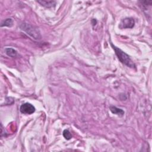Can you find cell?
I'll list each match as a JSON object with an SVG mask.
<instances>
[{"mask_svg": "<svg viewBox=\"0 0 152 152\" xmlns=\"http://www.w3.org/2000/svg\"><path fill=\"white\" fill-rule=\"evenodd\" d=\"M112 47L113 50L115 51V54L117 56V57L118 60L120 61V62H121L123 64H124V65L127 66V67L134 68H135V66L134 64V63L133 61L131 60L130 57L129 56V55H127L125 52L121 50H120L118 48L114 46L112 44H110Z\"/></svg>", "mask_w": 152, "mask_h": 152, "instance_id": "obj_1", "label": "cell"}, {"mask_svg": "<svg viewBox=\"0 0 152 152\" xmlns=\"http://www.w3.org/2000/svg\"><path fill=\"white\" fill-rule=\"evenodd\" d=\"M20 28L21 30L26 31L27 34H28L35 39L39 40L42 37L39 29L31 26L29 23H23L20 25Z\"/></svg>", "mask_w": 152, "mask_h": 152, "instance_id": "obj_2", "label": "cell"}, {"mask_svg": "<svg viewBox=\"0 0 152 152\" xmlns=\"http://www.w3.org/2000/svg\"><path fill=\"white\" fill-rule=\"evenodd\" d=\"M20 110L21 113L25 114H32L35 112V108L29 103H24L21 105Z\"/></svg>", "mask_w": 152, "mask_h": 152, "instance_id": "obj_3", "label": "cell"}, {"mask_svg": "<svg viewBox=\"0 0 152 152\" xmlns=\"http://www.w3.org/2000/svg\"><path fill=\"white\" fill-rule=\"evenodd\" d=\"M135 25V21L133 18H125L121 23V27L124 29H131Z\"/></svg>", "mask_w": 152, "mask_h": 152, "instance_id": "obj_4", "label": "cell"}, {"mask_svg": "<svg viewBox=\"0 0 152 152\" xmlns=\"http://www.w3.org/2000/svg\"><path fill=\"white\" fill-rule=\"evenodd\" d=\"M38 3L42 5L44 7L47 8H51L54 7L56 4V2L55 1H47V0H41V1H37Z\"/></svg>", "mask_w": 152, "mask_h": 152, "instance_id": "obj_5", "label": "cell"}, {"mask_svg": "<svg viewBox=\"0 0 152 152\" xmlns=\"http://www.w3.org/2000/svg\"><path fill=\"white\" fill-rule=\"evenodd\" d=\"M110 110L113 114H116L119 117H123L124 115V111L123 109L118 108L115 106H110Z\"/></svg>", "mask_w": 152, "mask_h": 152, "instance_id": "obj_6", "label": "cell"}, {"mask_svg": "<svg viewBox=\"0 0 152 152\" xmlns=\"http://www.w3.org/2000/svg\"><path fill=\"white\" fill-rule=\"evenodd\" d=\"M5 54L8 56H9V57L12 58L15 57L17 55V52L13 48H6L5 50Z\"/></svg>", "mask_w": 152, "mask_h": 152, "instance_id": "obj_7", "label": "cell"}, {"mask_svg": "<svg viewBox=\"0 0 152 152\" xmlns=\"http://www.w3.org/2000/svg\"><path fill=\"white\" fill-rule=\"evenodd\" d=\"M13 25V20L12 19H7L5 20H4L2 23L1 26L4 27V26H7V27H11Z\"/></svg>", "mask_w": 152, "mask_h": 152, "instance_id": "obj_8", "label": "cell"}, {"mask_svg": "<svg viewBox=\"0 0 152 152\" xmlns=\"http://www.w3.org/2000/svg\"><path fill=\"white\" fill-rule=\"evenodd\" d=\"M63 136L67 140H70L72 138V135L68 130H65L64 131Z\"/></svg>", "mask_w": 152, "mask_h": 152, "instance_id": "obj_9", "label": "cell"}]
</instances>
